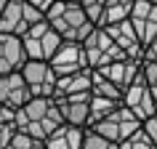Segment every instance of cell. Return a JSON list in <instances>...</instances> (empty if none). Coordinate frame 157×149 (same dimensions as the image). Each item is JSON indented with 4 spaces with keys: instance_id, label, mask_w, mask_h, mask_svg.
<instances>
[{
    "instance_id": "4fadbf2b",
    "label": "cell",
    "mask_w": 157,
    "mask_h": 149,
    "mask_svg": "<svg viewBox=\"0 0 157 149\" xmlns=\"http://www.w3.org/2000/svg\"><path fill=\"white\" fill-rule=\"evenodd\" d=\"M24 0H8L6 3V8L0 11V32H8V35H27L29 24L24 21Z\"/></svg>"
},
{
    "instance_id": "ac0fdd59",
    "label": "cell",
    "mask_w": 157,
    "mask_h": 149,
    "mask_svg": "<svg viewBox=\"0 0 157 149\" xmlns=\"http://www.w3.org/2000/svg\"><path fill=\"white\" fill-rule=\"evenodd\" d=\"M83 149H117L115 141H109L107 136L96 133L93 128H85L83 133Z\"/></svg>"
},
{
    "instance_id": "836d02e7",
    "label": "cell",
    "mask_w": 157,
    "mask_h": 149,
    "mask_svg": "<svg viewBox=\"0 0 157 149\" xmlns=\"http://www.w3.org/2000/svg\"><path fill=\"white\" fill-rule=\"evenodd\" d=\"M67 3H80V0H67Z\"/></svg>"
},
{
    "instance_id": "4dcf8cb0",
    "label": "cell",
    "mask_w": 157,
    "mask_h": 149,
    "mask_svg": "<svg viewBox=\"0 0 157 149\" xmlns=\"http://www.w3.org/2000/svg\"><path fill=\"white\" fill-rule=\"evenodd\" d=\"M27 3H32L35 8H40L43 13H45V11H48L51 6H53V0H27Z\"/></svg>"
},
{
    "instance_id": "44dd1931",
    "label": "cell",
    "mask_w": 157,
    "mask_h": 149,
    "mask_svg": "<svg viewBox=\"0 0 157 149\" xmlns=\"http://www.w3.org/2000/svg\"><path fill=\"white\" fill-rule=\"evenodd\" d=\"M8 149H45V144H43L40 139H32V136L24 133V131H16V136L11 139Z\"/></svg>"
},
{
    "instance_id": "277c9868",
    "label": "cell",
    "mask_w": 157,
    "mask_h": 149,
    "mask_svg": "<svg viewBox=\"0 0 157 149\" xmlns=\"http://www.w3.org/2000/svg\"><path fill=\"white\" fill-rule=\"evenodd\" d=\"M19 72L27 80L32 96H48V99H53V93H56V72L51 69V64L45 59H27Z\"/></svg>"
},
{
    "instance_id": "52a82bcc",
    "label": "cell",
    "mask_w": 157,
    "mask_h": 149,
    "mask_svg": "<svg viewBox=\"0 0 157 149\" xmlns=\"http://www.w3.org/2000/svg\"><path fill=\"white\" fill-rule=\"evenodd\" d=\"M53 101L59 104V112H61L67 125L88 128V101H91V91L69 93V96H56Z\"/></svg>"
},
{
    "instance_id": "8992f818",
    "label": "cell",
    "mask_w": 157,
    "mask_h": 149,
    "mask_svg": "<svg viewBox=\"0 0 157 149\" xmlns=\"http://www.w3.org/2000/svg\"><path fill=\"white\" fill-rule=\"evenodd\" d=\"M96 72H101L107 80H112V83L117 85V88H128V85H133L136 80H141L144 74H141V59H117V61H109V64L99 67Z\"/></svg>"
},
{
    "instance_id": "7c38bea8",
    "label": "cell",
    "mask_w": 157,
    "mask_h": 149,
    "mask_svg": "<svg viewBox=\"0 0 157 149\" xmlns=\"http://www.w3.org/2000/svg\"><path fill=\"white\" fill-rule=\"evenodd\" d=\"M83 133L85 128H77V125H59L53 133L45 136V149H83Z\"/></svg>"
},
{
    "instance_id": "3957f363",
    "label": "cell",
    "mask_w": 157,
    "mask_h": 149,
    "mask_svg": "<svg viewBox=\"0 0 157 149\" xmlns=\"http://www.w3.org/2000/svg\"><path fill=\"white\" fill-rule=\"evenodd\" d=\"M80 45H83L85 61H88L91 69H99V67L109 64V61L125 59V51L120 48V45L107 35V29H101V27H93V32L88 35Z\"/></svg>"
},
{
    "instance_id": "484cf974",
    "label": "cell",
    "mask_w": 157,
    "mask_h": 149,
    "mask_svg": "<svg viewBox=\"0 0 157 149\" xmlns=\"http://www.w3.org/2000/svg\"><path fill=\"white\" fill-rule=\"evenodd\" d=\"M149 11H152V3H149V0H133V6H131V19H147Z\"/></svg>"
},
{
    "instance_id": "9a60e30c",
    "label": "cell",
    "mask_w": 157,
    "mask_h": 149,
    "mask_svg": "<svg viewBox=\"0 0 157 149\" xmlns=\"http://www.w3.org/2000/svg\"><path fill=\"white\" fill-rule=\"evenodd\" d=\"M131 6H133V0H107L99 27H107V24H115V21L128 19L131 16Z\"/></svg>"
},
{
    "instance_id": "f1b7e54d",
    "label": "cell",
    "mask_w": 157,
    "mask_h": 149,
    "mask_svg": "<svg viewBox=\"0 0 157 149\" xmlns=\"http://www.w3.org/2000/svg\"><path fill=\"white\" fill-rule=\"evenodd\" d=\"M13 112L16 109H11L8 104H0V123H13Z\"/></svg>"
},
{
    "instance_id": "6da1fadb",
    "label": "cell",
    "mask_w": 157,
    "mask_h": 149,
    "mask_svg": "<svg viewBox=\"0 0 157 149\" xmlns=\"http://www.w3.org/2000/svg\"><path fill=\"white\" fill-rule=\"evenodd\" d=\"M45 19L64 40L72 43H83L96 27L93 21H88L80 3H67V0H53V6L45 11Z\"/></svg>"
},
{
    "instance_id": "8fae6325",
    "label": "cell",
    "mask_w": 157,
    "mask_h": 149,
    "mask_svg": "<svg viewBox=\"0 0 157 149\" xmlns=\"http://www.w3.org/2000/svg\"><path fill=\"white\" fill-rule=\"evenodd\" d=\"M24 61H27V53H24V45H21V37L0 32V74L19 72Z\"/></svg>"
},
{
    "instance_id": "d6986e66",
    "label": "cell",
    "mask_w": 157,
    "mask_h": 149,
    "mask_svg": "<svg viewBox=\"0 0 157 149\" xmlns=\"http://www.w3.org/2000/svg\"><path fill=\"white\" fill-rule=\"evenodd\" d=\"M117 149H157V144H152V141H149V136L139 128V131L131 133L125 141H120V144H117Z\"/></svg>"
},
{
    "instance_id": "1f68e13d",
    "label": "cell",
    "mask_w": 157,
    "mask_h": 149,
    "mask_svg": "<svg viewBox=\"0 0 157 149\" xmlns=\"http://www.w3.org/2000/svg\"><path fill=\"white\" fill-rule=\"evenodd\" d=\"M152 91V99H155V107H157V88H149Z\"/></svg>"
},
{
    "instance_id": "9c48e42d",
    "label": "cell",
    "mask_w": 157,
    "mask_h": 149,
    "mask_svg": "<svg viewBox=\"0 0 157 149\" xmlns=\"http://www.w3.org/2000/svg\"><path fill=\"white\" fill-rule=\"evenodd\" d=\"M29 99H32V91H29L27 80L21 77V72L0 74V104H8L11 109H19Z\"/></svg>"
},
{
    "instance_id": "83f0119b",
    "label": "cell",
    "mask_w": 157,
    "mask_h": 149,
    "mask_svg": "<svg viewBox=\"0 0 157 149\" xmlns=\"http://www.w3.org/2000/svg\"><path fill=\"white\" fill-rule=\"evenodd\" d=\"M141 131L149 136V141H152V144H157V115L147 117V120H141Z\"/></svg>"
},
{
    "instance_id": "2e32d148",
    "label": "cell",
    "mask_w": 157,
    "mask_h": 149,
    "mask_svg": "<svg viewBox=\"0 0 157 149\" xmlns=\"http://www.w3.org/2000/svg\"><path fill=\"white\" fill-rule=\"evenodd\" d=\"M117 104H120L117 99H107V96H96V93H91V101H88V125L104 120Z\"/></svg>"
},
{
    "instance_id": "d6a6232c",
    "label": "cell",
    "mask_w": 157,
    "mask_h": 149,
    "mask_svg": "<svg viewBox=\"0 0 157 149\" xmlns=\"http://www.w3.org/2000/svg\"><path fill=\"white\" fill-rule=\"evenodd\" d=\"M6 3H8V0H0V11H3V8H6Z\"/></svg>"
},
{
    "instance_id": "d4e9b609",
    "label": "cell",
    "mask_w": 157,
    "mask_h": 149,
    "mask_svg": "<svg viewBox=\"0 0 157 149\" xmlns=\"http://www.w3.org/2000/svg\"><path fill=\"white\" fill-rule=\"evenodd\" d=\"M16 123H0V149H8L11 139L16 136Z\"/></svg>"
},
{
    "instance_id": "4316f807",
    "label": "cell",
    "mask_w": 157,
    "mask_h": 149,
    "mask_svg": "<svg viewBox=\"0 0 157 149\" xmlns=\"http://www.w3.org/2000/svg\"><path fill=\"white\" fill-rule=\"evenodd\" d=\"M21 13H24V21H27V24H35V21L45 19V13H43L40 8H35L32 3H27V0H24V8H21Z\"/></svg>"
},
{
    "instance_id": "7402d4cb",
    "label": "cell",
    "mask_w": 157,
    "mask_h": 149,
    "mask_svg": "<svg viewBox=\"0 0 157 149\" xmlns=\"http://www.w3.org/2000/svg\"><path fill=\"white\" fill-rule=\"evenodd\" d=\"M104 3H107V0H80V6H83V11H85V16H88V21H93L96 27H99L101 13H104Z\"/></svg>"
},
{
    "instance_id": "e0dca14e",
    "label": "cell",
    "mask_w": 157,
    "mask_h": 149,
    "mask_svg": "<svg viewBox=\"0 0 157 149\" xmlns=\"http://www.w3.org/2000/svg\"><path fill=\"white\" fill-rule=\"evenodd\" d=\"M91 93L123 101V88H117L112 80H107V77H104L101 72H96V69H91Z\"/></svg>"
},
{
    "instance_id": "5b68a950",
    "label": "cell",
    "mask_w": 157,
    "mask_h": 149,
    "mask_svg": "<svg viewBox=\"0 0 157 149\" xmlns=\"http://www.w3.org/2000/svg\"><path fill=\"white\" fill-rule=\"evenodd\" d=\"M51 69L56 72V77H64V74H72V72H80L88 67L85 61V53H83V45L80 43H72V40H64L59 45V51L48 59Z\"/></svg>"
},
{
    "instance_id": "603a6c76",
    "label": "cell",
    "mask_w": 157,
    "mask_h": 149,
    "mask_svg": "<svg viewBox=\"0 0 157 149\" xmlns=\"http://www.w3.org/2000/svg\"><path fill=\"white\" fill-rule=\"evenodd\" d=\"M141 74H144V80H147L149 88H157V61L141 59Z\"/></svg>"
},
{
    "instance_id": "ffe728a7",
    "label": "cell",
    "mask_w": 157,
    "mask_h": 149,
    "mask_svg": "<svg viewBox=\"0 0 157 149\" xmlns=\"http://www.w3.org/2000/svg\"><path fill=\"white\" fill-rule=\"evenodd\" d=\"M61 43H64V37H61V35H59L56 29L51 27L48 32H45V35L40 37V45H43V59L48 61V59H51V56H53V53L59 51V45H61Z\"/></svg>"
},
{
    "instance_id": "e575fe53",
    "label": "cell",
    "mask_w": 157,
    "mask_h": 149,
    "mask_svg": "<svg viewBox=\"0 0 157 149\" xmlns=\"http://www.w3.org/2000/svg\"><path fill=\"white\" fill-rule=\"evenodd\" d=\"M149 3H157V0H149Z\"/></svg>"
},
{
    "instance_id": "cb8c5ba5",
    "label": "cell",
    "mask_w": 157,
    "mask_h": 149,
    "mask_svg": "<svg viewBox=\"0 0 157 149\" xmlns=\"http://www.w3.org/2000/svg\"><path fill=\"white\" fill-rule=\"evenodd\" d=\"M21 45H24L27 59H43V45H40V40H35V37H29V35H21Z\"/></svg>"
},
{
    "instance_id": "30bf717a",
    "label": "cell",
    "mask_w": 157,
    "mask_h": 149,
    "mask_svg": "<svg viewBox=\"0 0 157 149\" xmlns=\"http://www.w3.org/2000/svg\"><path fill=\"white\" fill-rule=\"evenodd\" d=\"M101 29H107V35L125 51V56L141 59V53H144V45L139 43V35H136V27H133L131 19H123V21L107 24V27H101Z\"/></svg>"
},
{
    "instance_id": "f546056e",
    "label": "cell",
    "mask_w": 157,
    "mask_h": 149,
    "mask_svg": "<svg viewBox=\"0 0 157 149\" xmlns=\"http://www.w3.org/2000/svg\"><path fill=\"white\" fill-rule=\"evenodd\" d=\"M141 59H152V61H157V37H155V43L144 45V53H141Z\"/></svg>"
},
{
    "instance_id": "5bb4252c",
    "label": "cell",
    "mask_w": 157,
    "mask_h": 149,
    "mask_svg": "<svg viewBox=\"0 0 157 149\" xmlns=\"http://www.w3.org/2000/svg\"><path fill=\"white\" fill-rule=\"evenodd\" d=\"M80 91H91V67H85L80 72L64 74V77H56V96H69V93H80Z\"/></svg>"
},
{
    "instance_id": "7a4b0ae2",
    "label": "cell",
    "mask_w": 157,
    "mask_h": 149,
    "mask_svg": "<svg viewBox=\"0 0 157 149\" xmlns=\"http://www.w3.org/2000/svg\"><path fill=\"white\" fill-rule=\"evenodd\" d=\"M88 128H93L96 133H101V136H107L109 141H115V144H120V141H125L131 133H136L141 128V120L136 115H133V109H128L120 101L112 112H109L104 120H99V123L88 125Z\"/></svg>"
},
{
    "instance_id": "ba28073f",
    "label": "cell",
    "mask_w": 157,
    "mask_h": 149,
    "mask_svg": "<svg viewBox=\"0 0 157 149\" xmlns=\"http://www.w3.org/2000/svg\"><path fill=\"white\" fill-rule=\"evenodd\" d=\"M123 104L128 109H133V115L139 120H147V117L157 115V107H155V99H152V91H149L147 80L141 77L136 80L133 85H128L123 91Z\"/></svg>"
}]
</instances>
